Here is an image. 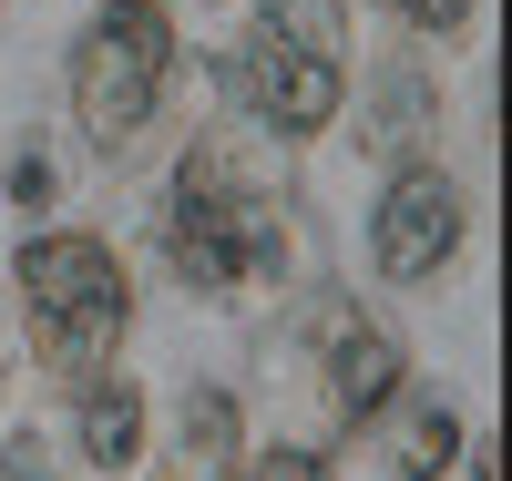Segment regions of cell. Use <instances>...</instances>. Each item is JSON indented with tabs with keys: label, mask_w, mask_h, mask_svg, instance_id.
Returning <instances> with one entry per match:
<instances>
[{
	"label": "cell",
	"mask_w": 512,
	"mask_h": 481,
	"mask_svg": "<svg viewBox=\"0 0 512 481\" xmlns=\"http://www.w3.org/2000/svg\"><path fill=\"white\" fill-rule=\"evenodd\" d=\"M369 246H379V277H431L441 256L461 246V195L441 185L431 164H410L390 195H379V226H369Z\"/></svg>",
	"instance_id": "5"
},
{
	"label": "cell",
	"mask_w": 512,
	"mask_h": 481,
	"mask_svg": "<svg viewBox=\"0 0 512 481\" xmlns=\"http://www.w3.org/2000/svg\"><path fill=\"white\" fill-rule=\"evenodd\" d=\"M21 297L41 308V359L52 369H93L123 338V318H134V287H123L113 246H93V236H31L21 246Z\"/></svg>",
	"instance_id": "2"
},
{
	"label": "cell",
	"mask_w": 512,
	"mask_h": 481,
	"mask_svg": "<svg viewBox=\"0 0 512 481\" xmlns=\"http://www.w3.org/2000/svg\"><path fill=\"white\" fill-rule=\"evenodd\" d=\"M461 11L472 0H400V21H420V31H461Z\"/></svg>",
	"instance_id": "12"
},
{
	"label": "cell",
	"mask_w": 512,
	"mask_h": 481,
	"mask_svg": "<svg viewBox=\"0 0 512 481\" xmlns=\"http://www.w3.org/2000/svg\"><path fill=\"white\" fill-rule=\"evenodd\" d=\"M164 72H175V21L154 11V0H103V21L82 31L72 52V103L93 123V144H123L134 123L154 113Z\"/></svg>",
	"instance_id": "4"
},
{
	"label": "cell",
	"mask_w": 512,
	"mask_h": 481,
	"mask_svg": "<svg viewBox=\"0 0 512 481\" xmlns=\"http://www.w3.org/2000/svg\"><path fill=\"white\" fill-rule=\"evenodd\" d=\"M185 410H195V420H185V451H195L205 471H216V461L236 451V400H226V389H195Z\"/></svg>",
	"instance_id": "9"
},
{
	"label": "cell",
	"mask_w": 512,
	"mask_h": 481,
	"mask_svg": "<svg viewBox=\"0 0 512 481\" xmlns=\"http://www.w3.org/2000/svg\"><path fill=\"white\" fill-rule=\"evenodd\" d=\"M236 93L277 134H318L338 113V0H267L256 41L236 52Z\"/></svg>",
	"instance_id": "3"
},
{
	"label": "cell",
	"mask_w": 512,
	"mask_h": 481,
	"mask_svg": "<svg viewBox=\"0 0 512 481\" xmlns=\"http://www.w3.org/2000/svg\"><path fill=\"white\" fill-rule=\"evenodd\" d=\"M256 481H328V461H318V451H267Z\"/></svg>",
	"instance_id": "10"
},
{
	"label": "cell",
	"mask_w": 512,
	"mask_h": 481,
	"mask_svg": "<svg viewBox=\"0 0 512 481\" xmlns=\"http://www.w3.org/2000/svg\"><path fill=\"white\" fill-rule=\"evenodd\" d=\"M82 451H93L103 471H123V461L144 451V400H134L123 379H103L93 400H82Z\"/></svg>",
	"instance_id": "7"
},
{
	"label": "cell",
	"mask_w": 512,
	"mask_h": 481,
	"mask_svg": "<svg viewBox=\"0 0 512 481\" xmlns=\"http://www.w3.org/2000/svg\"><path fill=\"white\" fill-rule=\"evenodd\" d=\"M318 338H328V400L338 420H369V410H390V389H400V338L390 328H369L359 308H318Z\"/></svg>",
	"instance_id": "6"
},
{
	"label": "cell",
	"mask_w": 512,
	"mask_h": 481,
	"mask_svg": "<svg viewBox=\"0 0 512 481\" xmlns=\"http://www.w3.org/2000/svg\"><path fill=\"white\" fill-rule=\"evenodd\" d=\"M461 461V420L451 410H410V430H400V481H441Z\"/></svg>",
	"instance_id": "8"
},
{
	"label": "cell",
	"mask_w": 512,
	"mask_h": 481,
	"mask_svg": "<svg viewBox=\"0 0 512 481\" xmlns=\"http://www.w3.org/2000/svg\"><path fill=\"white\" fill-rule=\"evenodd\" d=\"M0 471H11V481H52V461H41V441H11V451H0Z\"/></svg>",
	"instance_id": "13"
},
{
	"label": "cell",
	"mask_w": 512,
	"mask_h": 481,
	"mask_svg": "<svg viewBox=\"0 0 512 481\" xmlns=\"http://www.w3.org/2000/svg\"><path fill=\"white\" fill-rule=\"evenodd\" d=\"M164 256H175L185 287H246V277H277V267H287V226H277V205L236 195L226 154L205 144V154L175 174V205H164Z\"/></svg>",
	"instance_id": "1"
},
{
	"label": "cell",
	"mask_w": 512,
	"mask_h": 481,
	"mask_svg": "<svg viewBox=\"0 0 512 481\" xmlns=\"http://www.w3.org/2000/svg\"><path fill=\"white\" fill-rule=\"evenodd\" d=\"M11 205H52V164H41V154L11 164Z\"/></svg>",
	"instance_id": "11"
}]
</instances>
